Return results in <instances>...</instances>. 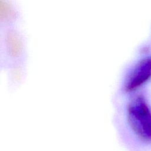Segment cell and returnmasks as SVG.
<instances>
[{
	"mask_svg": "<svg viewBox=\"0 0 151 151\" xmlns=\"http://www.w3.org/2000/svg\"><path fill=\"white\" fill-rule=\"evenodd\" d=\"M151 78V57L140 60L127 76L124 90L127 92L135 90Z\"/></svg>",
	"mask_w": 151,
	"mask_h": 151,
	"instance_id": "2",
	"label": "cell"
},
{
	"mask_svg": "<svg viewBox=\"0 0 151 151\" xmlns=\"http://www.w3.org/2000/svg\"><path fill=\"white\" fill-rule=\"evenodd\" d=\"M127 121L135 134L142 140L151 141V111L141 95L129 102L127 109Z\"/></svg>",
	"mask_w": 151,
	"mask_h": 151,
	"instance_id": "1",
	"label": "cell"
}]
</instances>
